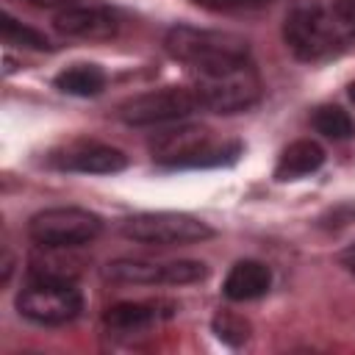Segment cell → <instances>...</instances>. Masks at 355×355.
I'll use <instances>...</instances> for the list:
<instances>
[{
	"mask_svg": "<svg viewBox=\"0 0 355 355\" xmlns=\"http://www.w3.org/2000/svg\"><path fill=\"white\" fill-rule=\"evenodd\" d=\"M283 39L297 58L322 61L355 42V25H349L333 6L297 0L283 19Z\"/></svg>",
	"mask_w": 355,
	"mask_h": 355,
	"instance_id": "6da1fadb",
	"label": "cell"
},
{
	"mask_svg": "<svg viewBox=\"0 0 355 355\" xmlns=\"http://www.w3.org/2000/svg\"><path fill=\"white\" fill-rule=\"evenodd\" d=\"M164 50L194 69L197 75L214 72L222 67L250 61V42L230 31H211L194 25H175L164 36Z\"/></svg>",
	"mask_w": 355,
	"mask_h": 355,
	"instance_id": "7a4b0ae2",
	"label": "cell"
},
{
	"mask_svg": "<svg viewBox=\"0 0 355 355\" xmlns=\"http://www.w3.org/2000/svg\"><path fill=\"white\" fill-rule=\"evenodd\" d=\"M150 153L161 166H219L239 158L241 144L219 139L205 125H175L164 128L150 139Z\"/></svg>",
	"mask_w": 355,
	"mask_h": 355,
	"instance_id": "3957f363",
	"label": "cell"
},
{
	"mask_svg": "<svg viewBox=\"0 0 355 355\" xmlns=\"http://www.w3.org/2000/svg\"><path fill=\"white\" fill-rule=\"evenodd\" d=\"M194 94L200 108H208L214 114H239L252 108L261 100V75L250 61L222 67L214 72H202L194 80Z\"/></svg>",
	"mask_w": 355,
	"mask_h": 355,
	"instance_id": "277c9868",
	"label": "cell"
},
{
	"mask_svg": "<svg viewBox=\"0 0 355 355\" xmlns=\"http://www.w3.org/2000/svg\"><path fill=\"white\" fill-rule=\"evenodd\" d=\"M122 236L136 244L150 247H183L197 244L214 236V227L191 214L175 211H155V214H136L122 222Z\"/></svg>",
	"mask_w": 355,
	"mask_h": 355,
	"instance_id": "5b68a950",
	"label": "cell"
},
{
	"mask_svg": "<svg viewBox=\"0 0 355 355\" xmlns=\"http://www.w3.org/2000/svg\"><path fill=\"white\" fill-rule=\"evenodd\" d=\"M103 230V219L78 205H55L31 216L28 236L42 247H83Z\"/></svg>",
	"mask_w": 355,
	"mask_h": 355,
	"instance_id": "8992f818",
	"label": "cell"
},
{
	"mask_svg": "<svg viewBox=\"0 0 355 355\" xmlns=\"http://www.w3.org/2000/svg\"><path fill=\"white\" fill-rule=\"evenodd\" d=\"M197 108H200V103H197L194 89L164 86V89H153V92L128 97L116 108V116L125 125L150 128V125H172V122H180L189 114H194Z\"/></svg>",
	"mask_w": 355,
	"mask_h": 355,
	"instance_id": "52a82bcc",
	"label": "cell"
},
{
	"mask_svg": "<svg viewBox=\"0 0 355 355\" xmlns=\"http://www.w3.org/2000/svg\"><path fill=\"white\" fill-rule=\"evenodd\" d=\"M17 311L36 324H67L83 311V297L69 280H31L17 297Z\"/></svg>",
	"mask_w": 355,
	"mask_h": 355,
	"instance_id": "ba28073f",
	"label": "cell"
},
{
	"mask_svg": "<svg viewBox=\"0 0 355 355\" xmlns=\"http://www.w3.org/2000/svg\"><path fill=\"white\" fill-rule=\"evenodd\" d=\"M105 280L122 286H186L208 275L202 261H147V258H116L103 269Z\"/></svg>",
	"mask_w": 355,
	"mask_h": 355,
	"instance_id": "9c48e42d",
	"label": "cell"
},
{
	"mask_svg": "<svg viewBox=\"0 0 355 355\" xmlns=\"http://www.w3.org/2000/svg\"><path fill=\"white\" fill-rule=\"evenodd\" d=\"M53 25L64 36L89 42H105L119 33V17L105 6H64Z\"/></svg>",
	"mask_w": 355,
	"mask_h": 355,
	"instance_id": "30bf717a",
	"label": "cell"
},
{
	"mask_svg": "<svg viewBox=\"0 0 355 355\" xmlns=\"http://www.w3.org/2000/svg\"><path fill=\"white\" fill-rule=\"evenodd\" d=\"M53 164L67 172H83V175H114L128 166V158L122 150L100 144V141H75L67 144L61 153L53 155Z\"/></svg>",
	"mask_w": 355,
	"mask_h": 355,
	"instance_id": "8fae6325",
	"label": "cell"
},
{
	"mask_svg": "<svg viewBox=\"0 0 355 355\" xmlns=\"http://www.w3.org/2000/svg\"><path fill=\"white\" fill-rule=\"evenodd\" d=\"M175 313L172 302L164 300H150V302H116L105 311L103 322L114 333H139L153 327L161 319H169Z\"/></svg>",
	"mask_w": 355,
	"mask_h": 355,
	"instance_id": "7c38bea8",
	"label": "cell"
},
{
	"mask_svg": "<svg viewBox=\"0 0 355 355\" xmlns=\"http://www.w3.org/2000/svg\"><path fill=\"white\" fill-rule=\"evenodd\" d=\"M272 286V272L261 261H236L222 283V294L233 302H250L258 300L269 291Z\"/></svg>",
	"mask_w": 355,
	"mask_h": 355,
	"instance_id": "4fadbf2b",
	"label": "cell"
},
{
	"mask_svg": "<svg viewBox=\"0 0 355 355\" xmlns=\"http://www.w3.org/2000/svg\"><path fill=\"white\" fill-rule=\"evenodd\" d=\"M39 252L31 258V280H69L75 283V277L83 269V261L78 255H72V250L78 247H42L36 244Z\"/></svg>",
	"mask_w": 355,
	"mask_h": 355,
	"instance_id": "5bb4252c",
	"label": "cell"
},
{
	"mask_svg": "<svg viewBox=\"0 0 355 355\" xmlns=\"http://www.w3.org/2000/svg\"><path fill=\"white\" fill-rule=\"evenodd\" d=\"M322 164H324V150L311 139H297L280 153L277 166H275V178L277 180H297L302 175L316 172Z\"/></svg>",
	"mask_w": 355,
	"mask_h": 355,
	"instance_id": "9a60e30c",
	"label": "cell"
},
{
	"mask_svg": "<svg viewBox=\"0 0 355 355\" xmlns=\"http://www.w3.org/2000/svg\"><path fill=\"white\" fill-rule=\"evenodd\" d=\"M105 86V72L97 64H75L55 75V89L72 97H94Z\"/></svg>",
	"mask_w": 355,
	"mask_h": 355,
	"instance_id": "2e32d148",
	"label": "cell"
},
{
	"mask_svg": "<svg viewBox=\"0 0 355 355\" xmlns=\"http://www.w3.org/2000/svg\"><path fill=\"white\" fill-rule=\"evenodd\" d=\"M313 128L333 141H347L355 136V119L338 105H322L313 111Z\"/></svg>",
	"mask_w": 355,
	"mask_h": 355,
	"instance_id": "e0dca14e",
	"label": "cell"
},
{
	"mask_svg": "<svg viewBox=\"0 0 355 355\" xmlns=\"http://www.w3.org/2000/svg\"><path fill=\"white\" fill-rule=\"evenodd\" d=\"M0 28H3V42L6 44H19V47H31V50H50V42H47L44 33L17 22L11 14H3Z\"/></svg>",
	"mask_w": 355,
	"mask_h": 355,
	"instance_id": "ac0fdd59",
	"label": "cell"
},
{
	"mask_svg": "<svg viewBox=\"0 0 355 355\" xmlns=\"http://www.w3.org/2000/svg\"><path fill=\"white\" fill-rule=\"evenodd\" d=\"M214 333H216L222 341H227V344L236 347V344L247 341L250 324H247V319H241V316H236V313H230V311H222V313L214 316Z\"/></svg>",
	"mask_w": 355,
	"mask_h": 355,
	"instance_id": "d6986e66",
	"label": "cell"
},
{
	"mask_svg": "<svg viewBox=\"0 0 355 355\" xmlns=\"http://www.w3.org/2000/svg\"><path fill=\"white\" fill-rule=\"evenodd\" d=\"M194 3L214 11H239V8H261V6H269L272 0H194Z\"/></svg>",
	"mask_w": 355,
	"mask_h": 355,
	"instance_id": "ffe728a7",
	"label": "cell"
},
{
	"mask_svg": "<svg viewBox=\"0 0 355 355\" xmlns=\"http://www.w3.org/2000/svg\"><path fill=\"white\" fill-rule=\"evenodd\" d=\"M333 8H336L349 25H355V0H336Z\"/></svg>",
	"mask_w": 355,
	"mask_h": 355,
	"instance_id": "44dd1931",
	"label": "cell"
},
{
	"mask_svg": "<svg viewBox=\"0 0 355 355\" xmlns=\"http://www.w3.org/2000/svg\"><path fill=\"white\" fill-rule=\"evenodd\" d=\"M338 263H341V266H344V269H347V272L355 277V244L338 252Z\"/></svg>",
	"mask_w": 355,
	"mask_h": 355,
	"instance_id": "7402d4cb",
	"label": "cell"
},
{
	"mask_svg": "<svg viewBox=\"0 0 355 355\" xmlns=\"http://www.w3.org/2000/svg\"><path fill=\"white\" fill-rule=\"evenodd\" d=\"M33 6H42V8H55V6H69L72 0H31Z\"/></svg>",
	"mask_w": 355,
	"mask_h": 355,
	"instance_id": "603a6c76",
	"label": "cell"
}]
</instances>
